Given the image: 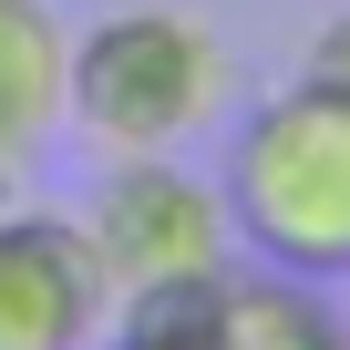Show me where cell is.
Masks as SVG:
<instances>
[{
    "label": "cell",
    "mask_w": 350,
    "mask_h": 350,
    "mask_svg": "<svg viewBox=\"0 0 350 350\" xmlns=\"http://www.w3.org/2000/svg\"><path fill=\"white\" fill-rule=\"evenodd\" d=\"M227 237L288 278H350V93L299 72L227 134Z\"/></svg>",
    "instance_id": "1"
},
{
    "label": "cell",
    "mask_w": 350,
    "mask_h": 350,
    "mask_svg": "<svg viewBox=\"0 0 350 350\" xmlns=\"http://www.w3.org/2000/svg\"><path fill=\"white\" fill-rule=\"evenodd\" d=\"M237 93V52L186 11H103L72 42V124L103 154H175Z\"/></svg>",
    "instance_id": "2"
},
{
    "label": "cell",
    "mask_w": 350,
    "mask_h": 350,
    "mask_svg": "<svg viewBox=\"0 0 350 350\" xmlns=\"http://www.w3.org/2000/svg\"><path fill=\"white\" fill-rule=\"evenodd\" d=\"M83 237H93L113 299L227 278V196L206 186V175H186L175 154H113V175L83 206Z\"/></svg>",
    "instance_id": "3"
},
{
    "label": "cell",
    "mask_w": 350,
    "mask_h": 350,
    "mask_svg": "<svg viewBox=\"0 0 350 350\" xmlns=\"http://www.w3.org/2000/svg\"><path fill=\"white\" fill-rule=\"evenodd\" d=\"M103 309H113V278L83 217H42V206L0 217V350H93Z\"/></svg>",
    "instance_id": "4"
},
{
    "label": "cell",
    "mask_w": 350,
    "mask_h": 350,
    "mask_svg": "<svg viewBox=\"0 0 350 350\" xmlns=\"http://www.w3.org/2000/svg\"><path fill=\"white\" fill-rule=\"evenodd\" d=\"M52 124H72V31L52 0H0V144L31 154Z\"/></svg>",
    "instance_id": "5"
},
{
    "label": "cell",
    "mask_w": 350,
    "mask_h": 350,
    "mask_svg": "<svg viewBox=\"0 0 350 350\" xmlns=\"http://www.w3.org/2000/svg\"><path fill=\"white\" fill-rule=\"evenodd\" d=\"M309 278L268 268V278H217V319H206V350H350L329 309L299 299Z\"/></svg>",
    "instance_id": "6"
},
{
    "label": "cell",
    "mask_w": 350,
    "mask_h": 350,
    "mask_svg": "<svg viewBox=\"0 0 350 350\" xmlns=\"http://www.w3.org/2000/svg\"><path fill=\"white\" fill-rule=\"evenodd\" d=\"M309 72H319V83H340V93H350V11H329V31H319V42H309Z\"/></svg>",
    "instance_id": "7"
},
{
    "label": "cell",
    "mask_w": 350,
    "mask_h": 350,
    "mask_svg": "<svg viewBox=\"0 0 350 350\" xmlns=\"http://www.w3.org/2000/svg\"><path fill=\"white\" fill-rule=\"evenodd\" d=\"M11 206H21V154L0 144V217H11Z\"/></svg>",
    "instance_id": "8"
}]
</instances>
